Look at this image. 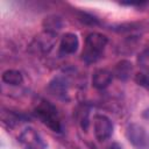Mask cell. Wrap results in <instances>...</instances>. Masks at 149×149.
<instances>
[{"instance_id":"5bb4252c","label":"cell","mask_w":149,"mask_h":149,"mask_svg":"<svg viewBox=\"0 0 149 149\" xmlns=\"http://www.w3.org/2000/svg\"><path fill=\"white\" fill-rule=\"evenodd\" d=\"M134 80H135V83H136L139 86L143 87L147 92H149V76H148V74H146V73H143V72L136 73L135 77H134Z\"/></svg>"},{"instance_id":"9a60e30c","label":"cell","mask_w":149,"mask_h":149,"mask_svg":"<svg viewBox=\"0 0 149 149\" xmlns=\"http://www.w3.org/2000/svg\"><path fill=\"white\" fill-rule=\"evenodd\" d=\"M142 118H143L146 121H148V122H149V107H148V108H146V109L142 112Z\"/></svg>"},{"instance_id":"7a4b0ae2","label":"cell","mask_w":149,"mask_h":149,"mask_svg":"<svg viewBox=\"0 0 149 149\" xmlns=\"http://www.w3.org/2000/svg\"><path fill=\"white\" fill-rule=\"evenodd\" d=\"M35 114L51 130H54V132L62 130V125H61V120H59L57 109L50 102L41 101L35 108Z\"/></svg>"},{"instance_id":"277c9868","label":"cell","mask_w":149,"mask_h":149,"mask_svg":"<svg viewBox=\"0 0 149 149\" xmlns=\"http://www.w3.org/2000/svg\"><path fill=\"white\" fill-rule=\"evenodd\" d=\"M113 122L104 114H95L93 118V133L98 141L102 142L108 140L113 134Z\"/></svg>"},{"instance_id":"3957f363","label":"cell","mask_w":149,"mask_h":149,"mask_svg":"<svg viewBox=\"0 0 149 149\" xmlns=\"http://www.w3.org/2000/svg\"><path fill=\"white\" fill-rule=\"evenodd\" d=\"M126 137L135 149H149V133L139 123H130L126 129Z\"/></svg>"},{"instance_id":"2e32d148","label":"cell","mask_w":149,"mask_h":149,"mask_svg":"<svg viewBox=\"0 0 149 149\" xmlns=\"http://www.w3.org/2000/svg\"><path fill=\"white\" fill-rule=\"evenodd\" d=\"M108 149H122V148H121L120 144H118V143H113L112 146L108 147Z\"/></svg>"},{"instance_id":"ba28073f","label":"cell","mask_w":149,"mask_h":149,"mask_svg":"<svg viewBox=\"0 0 149 149\" xmlns=\"http://www.w3.org/2000/svg\"><path fill=\"white\" fill-rule=\"evenodd\" d=\"M1 79L5 84L12 85V86H17L21 85L23 83V76L19 70H14V69H9L2 72Z\"/></svg>"},{"instance_id":"5b68a950","label":"cell","mask_w":149,"mask_h":149,"mask_svg":"<svg viewBox=\"0 0 149 149\" xmlns=\"http://www.w3.org/2000/svg\"><path fill=\"white\" fill-rule=\"evenodd\" d=\"M19 141L26 149H45L47 146L42 136L31 127H28L21 132L19 135Z\"/></svg>"},{"instance_id":"6da1fadb","label":"cell","mask_w":149,"mask_h":149,"mask_svg":"<svg viewBox=\"0 0 149 149\" xmlns=\"http://www.w3.org/2000/svg\"><path fill=\"white\" fill-rule=\"evenodd\" d=\"M107 36L100 33H91L85 38V48L83 50V61L94 63L101 58L105 47L107 45Z\"/></svg>"},{"instance_id":"8992f818","label":"cell","mask_w":149,"mask_h":149,"mask_svg":"<svg viewBox=\"0 0 149 149\" xmlns=\"http://www.w3.org/2000/svg\"><path fill=\"white\" fill-rule=\"evenodd\" d=\"M79 47L78 36L73 33H66L62 36L59 42V55L61 56H69L73 55Z\"/></svg>"},{"instance_id":"8fae6325","label":"cell","mask_w":149,"mask_h":149,"mask_svg":"<svg viewBox=\"0 0 149 149\" xmlns=\"http://www.w3.org/2000/svg\"><path fill=\"white\" fill-rule=\"evenodd\" d=\"M49 88L51 91V93L58 98H65L66 93H68V90H66V83L63 78L58 77V78H55L50 85H49Z\"/></svg>"},{"instance_id":"9c48e42d","label":"cell","mask_w":149,"mask_h":149,"mask_svg":"<svg viewBox=\"0 0 149 149\" xmlns=\"http://www.w3.org/2000/svg\"><path fill=\"white\" fill-rule=\"evenodd\" d=\"M54 38H55L54 34L44 31L43 35H41V36L35 38L36 49L40 50V51H43V52H48L54 45Z\"/></svg>"},{"instance_id":"30bf717a","label":"cell","mask_w":149,"mask_h":149,"mask_svg":"<svg viewBox=\"0 0 149 149\" xmlns=\"http://www.w3.org/2000/svg\"><path fill=\"white\" fill-rule=\"evenodd\" d=\"M62 26H63V21L57 15H50L43 20V27L45 31L54 34V35H56L57 31L62 29Z\"/></svg>"},{"instance_id":"52a82bcc","label":"cell","mask_w":149,"mask_h":149,"mask_svg":"<svg viewBox=\"0 0 149 149\" xmlns=\"http://www.w3.org/2000/svg\"><path fill=\"white\" fill-rule=\"evenodd\" d=\"M112 79H113V73L111 71L106 69H99L92 76V85L98 90H102L111 84Z\"/></svg>"},{"instance_id":"7c38bea8","label":"cell","mask_w":149,"mask_h":149,"mask_svg":"<svg viewBox=\"0 0 149 149\" xmlns=\"http://www.w3.org/2000/svg\"><path fill=\"white\" fill-rule=\"evenodd\" d=\"M132 72V63L128 61H121L116 64L115 69H114V74L119 78V79H127L129 77Z\"/></svg>"},{"instance_id":"4fadbf2b","label":"cell","mask_w":149,"mask_h":149,"mask_svg":"<svg viewBox=\"0 0 149 149\" xmlns=\"http://www.w3.org/2000/svg\"><path fill=\"white\" fill-rule=\"evenodd\" d=\"M137 64L143 70V73L149 76V49L143 50L137 57Z\"/></svg>"}]
</instances>
